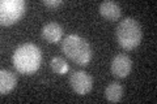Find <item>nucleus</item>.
Here are the masks:
<instances>
[{
    "label": "nucleus",
    "mask_w": 157,
    "mask_h": 104,
    "mask_svg": "<svg viewBox=\"0 0 157 104\" xmlns=\"http://www.w3.org/2000/svg\"><path fill=\"white\" fill-rule=\"evenodd\" d=\"M42 63V52L37 44L25 43L16 48L13 52V66L14 69L24 74L30 76L36 73Z\"/></svg>",
    "instance_id": "obj_1"
},
{
    "label": "nucleus",
    "mask_w": 157,
    "mask_h": 104,
    "mask_svg": "<svg viewBox=\"0 0 157 104\" xmlns=\"http://www.w3.org/2000/svg\"><path fill=\"white\" fill-rule=\"evenodd\" d=\"M62 51L71 61L80 66H86L92 60V48L84 38L71 34L62 42Z\"/></svg>",
    "instance_id": "obj_2"
},
{
    "label": "nucleus",
    "mask_w": 157,
    "mask_h": 104,
    "mask_svg": "<svg viewBox=\"0 0 157 104\" xmlns=\"http://www.w3.org/2000/svg\"><path fill=\"white\" fill-rule=\"evenodd\" d=\"M117 41L118 44L127 51L135 49L143 39V30L139 22L134 18L127 17L122 20L117 27Z\"/></svg>",
    "instance_id": "obj_3"
},
{
    "label": "nucleus",
    "mask_w": 157,
    "mask_h": 104,
    "mask_svg": "<svg viewBox=\"0 0 157 104\" xmlns=\"http://www.w3.org/2000/svg\"><path fill=\"white\" fill-rule=\"evenodd\" d=\"M26 12V3L24 0H2L0 2V23L11 26L20 21Z\"/></svg>",
    "instance_id": "obj_4"
},
{
    "label": "nucleus",
    "mask_w": 157,
    "mask_h": 104,
    "mask_svg": "<svg viewBox=\"0 0 157 104\" xmlns=\"http://www.w3.org/2000/svg\"><path fill=\"white\" fill-rule=\"evenodd\" d=\"M70 83L73 91L78 95H86L93 88V78L84 70H75L70 77Z\"/></svg>",
    "instance_id": "obj_5"
},
{
    "label": "nucleus",
    "mask_w": 157,
    "mask_h": 104,
    "mask_svg": "<svg viewBox=\"0 0 157 104\" xmlns=\"http://www.w3.org/2000/svg\"><path fill=\"white\" fill-rule=\"evenodd\" d=\"M132 69V61L131 59L124 55V53H118L114 56L110 65V70L113 76L117 78H126L131 73Z\"/></svg>",
    "instance_id": "obj_6"
},
{
    "label": "nucleus",
    "mask_w": 157,
    "mask_h": 104,
    "mask_svg": "<svg viewBox=\"0 0 157 104\" xmlns=\"http://www.w3.org/2000/svg\"><path fill=\"white\" fill-rule=\"evenodd\" d=\"M98 11H100V14L104 18L109 20V21H118L122 16V9L114 2H102L98 7Z\"/></svg>",
    "instance_id": "obj_7"
},
{
    "label": "nucleus",
    "mask_w": 157,
    "mask_h": 104,
    "mask_svg": "<svg viewBox=\"0 0 157 104\" xmlns=\"http://www.w3.org/2000/svg\"><path fill=\"white\" fill-rule=\"evenodd\" d=\"M17 85V77L16 74L12 73L7 69H2L0 70V94L6 95L9 94Z\"/></svg>",
    "instance_id": "obj_8"
},
{
    "label": "nucleus",
    "mask_w": 157,
    "mask_h": 104,
    "mask_svg": "<svg viewBox=\"0 0 157 104\" xmlns=\"http://www.w3.org/2000/svg\"><path fill=\"white\" fill-rule=\"evenodd\" d=\"M42 37L45 41L50 43H58L62 41L63 37V29L59 23L56 22H50L46 23L42 29Z\"/></svg>",
    "instance_id": "obj_9"
},
{
    "label": "nucleus",
    "mask_w": 157,
    "mask_h": 104,
    "mask_svg": "<svg viewBox=\"0 0 157 104\" xmlns=\"http://www.w3.org/2000/svg\"><path fill=\"white\" fill-rule=\"evenodd\" d=\"M123 96V86L118 82H110L105 90V98L110 103H118Z\"/></svg>",
    "instance_id": "obj_10"
},
{
    "label": "nucleus",
    "mask_w": 157,
    "mask_h": 104,
    "mask_svg": "<svg viewBox=\"0 0 157 104\" xmlns=\"http://www.w3.org/2000/svg\"><path fill=\"white\" fill-rule=\"evenodd\" d=\"M50 66H51V69H52L54 73L60 74V76L66 74L68 70H70V66H68L67 61H66L63 57H60V56L52 57L51 60H50Z\"/></svg>",
    "instance_id": "obj_11"
},
{
    "label": "nucleus",
    "mask_w": 157,
    "mask_h": 104,
    "mask_svg": "<svg viewBox=\"0 0 157 104\" xmlns=\"http://www.w3.org/2000/svg\"><path fill=\"white\" fill-rule=\"evenodd\" d=\"M42 3H43V5L50 7V8H58L63 4L62 0H43Z\"/></svg>",
    "instance_id": "obj_12"
}]
</instances>
